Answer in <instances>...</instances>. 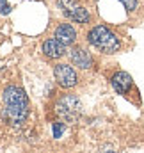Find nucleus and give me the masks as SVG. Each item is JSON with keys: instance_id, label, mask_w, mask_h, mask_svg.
<instances>
[{"instance_id": "obj_1", "label": "nucleus", "mask_w": 144, "mask_h": 153, "mask_svg": "<svg viewBox=\"0 0 144 153\" xmlns=\"http://www.w3.org/2000/svg\"><path fill=\"white\" fill-rule=\"evenodd\" d=\"M4 117L13 123V125H20L25 121V117L29 114V102L25 93L16 87V85H9L4 91Z\"/></svg>"}, {"instance_id": "obj_2", "label": "nucleus", "mask_w": 144, "mask_h": 153, "mask_svg": "<svg viewBox=\"0 0 144 153\" xmlns=\"http://www.w3.org/2000/svg\"><path fill=\"white\" fill-rule=\"evenodd\" d=\"M87 39H89V43H91L93 46H96L98 50H102V52H105V53H114V52H117L119 46H121L117 36H116L110 29L103 27V25L94 27V29L87 34Z\"/></svg>"}, {"instance_id": "obj_3", "label": "nucleus", "mask_w": 144, "mask_h": 153, "mask_svg": "<svg viewBox=\"0 0 144 153\" xmlns=\"http://www.w3.org/2000/svg\"><path fill=\"white\" fill-rule=\"evenodd\" d=\"M55 111H57V114L61 116L64 121L73 123V121L78 119V116L82 114V103H80V100H78L76 96L66 94V96H62V98L57 102Z\"/></svg>"}, {"instance_id": "obj_4", "label": "nucleus", "mask_w": 144, "mask_h": 153, "mask_svg": "<svg viewBox=\"0 0 144 153\" xmlns=\"http://www.w3.org/2000/svg\"><path fill=\"white\" fill-rule=\"evenodd\" d=\"M57 5L70 20L76 22V23H87L91 20V14L87 13V9L82 7V4L78 0H57Z\"/></svg>"}, {"instance_id": "obj_5", "label": "nucleus", "mask_w": 144, "mask_h": 153, "mask_svg": "<svg viewBox=\"0 0 144 153\" xmlns=\"http://www.w3.org/2000/svg\"><path fill=\"white\" fill-rule=\"evenodd\" d=\"M53 75H55V80H57L62 87H73V85H76V82H78L76 71L73 70L70 64H55Z\"/></svg>"}, {"instance_id": "obj_6", "label": "nucleus", "mask_w": 144, "mask_h": 153, "mask_svg": "<svg viewBox=\"0 0 144 153\" xmlns=\"http://www.w3.org/2000/svg\"><path fill=\"white\" fill-rule=\"evenodd\" d=\"M43 52L50 59H59L66 53V45L61 43L57 38H50L43 43Z\"/></svg>"}, {"instance_id": "obj_7", "label": "nucleus", "mask_w": 144, "mask_h": 153, "mask_svg": "<svg viewBox=\"0 0 144 153\" xmlns=\"http://www.w3.org/2000/svg\"><path fill=\"white\" fill-rule=\"evenodd\" d=\"M70 57H71V62L75 66L82 68V70H87L93 66V59L89 55V52H85L84 48H73L70 52Z\"/></svg>"}, {"instance_id": "obj_8", "label": "nucleus", "mask_w": 144, "mask_h": 153, "mask_svg": "<svg viewBox=\"0 0 144 153\" xmlns=\"http://www.w3.org/2000/svg\"><path fill=\"white\" fill-rule=\"evenodd\" d=\"M112 85L119 94H126L132 87V76L128 73H125V71H117L112 76Z\"/></svg>"}, {"instance_id": "obj_9", "label": "nucleus", "mask_w": 144, "mask_h": 153, "mask_svg": "<svg viewBox=\"0 0 144 153\" xmlns=\"http://www.w3.org/2000/svg\"><path fill=\"white\" fill-rule=\"evenodd\" d=\"M55 38L68 46V45H73V43H75V39H76V32H75V29H73L71 25H68V23H61V25L55 29Z\"/></svg>"}, {"instance_id": "obj_10", "label": "nucleus", "mask_w": 144, "mask_h": 153, "mask_svg": "<svg viewBox=\"0 0 144 153\" xmlns=\"http://www.w3.org/2000/svg\"><path fill=\"white\" fill-rule=\"evenodd\" d=\"M119 2L125 5L126 11H135V7H137V0H119Z\"/></svg>"}, {"instance_id": "obj_11", "label": "nucleus", "mask_w": 144, "mask_h": 153, "mask_svg": "<svg viewBox=\"0 0 144 153\" xmlns=\"http://www.w3.org/2000/svg\"><path fill=\"white\" fill-rule=\"evenodd\" d=\"M9 11H11V7H9V4H7V0H0V13L5 14V13H9Z\"/></svg>"}, {"instance_id": "obj_12", "label": "nucleus", "mask_w": 144, "mask_h": 153, "mask_svg": "<svg viewBox=\"0 0 144 153\" xmlns=\"http://www.w3.org/2000/svg\"><path fill=\"white\" fill-rule=\"evenodd\" d=\"M62 128H64V126H62V123H55V125H53V135H55V137H59V135H61V132H62Z\"/></svg>"}, {"instance_id": "obj_13", "label": "nucleus", "mask_w": 144, "mask_h": 153, "mask_svg": "<svg viewBox=\"0 0 144 153\" xmlns=\"http://www.w3.org/2000/svg\"><path fill=\"white\" fill-rule=\"evenodd\" d=\"M102 153H114V152H112V148H107V150H102Z\"/></svg>"}]
</instances>
